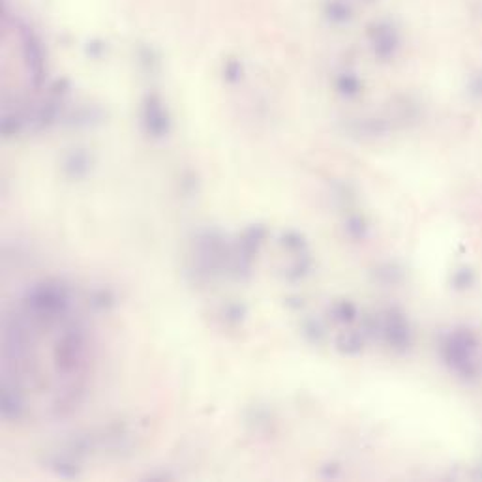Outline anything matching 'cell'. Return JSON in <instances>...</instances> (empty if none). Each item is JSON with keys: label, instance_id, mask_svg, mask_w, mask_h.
Here are the masks:
<instances>
[{"label": "cell", "instance_id": "1", "mask_svg": "<svg viewBox=\"0 0 482 482\" xmlns=\"http://www.w3.org/2000/svg\"><path fill=\"white\" fill-rule=\"evenodd\" d=\"M473 342H471L470 334H454L449 342V362L456 372L462 375H471L475 372L473 368Z\"/></svg>", "mask_w": 482, "mask_h": 482}]
</instances>
